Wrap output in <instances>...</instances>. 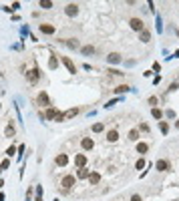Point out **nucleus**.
<instances>
[{
	"instance_id": "f257e3e1",
	"label": "nucleus",
	"mask_w": 179,
	"mask_h": 201,
	"mask_svg": "<svg viewBox=\"0 0 179 201\" xmlns=\"http://www.w3.org/2000/svg\"><path fill=\"white\" fill-rule=\"evenodd\" d=\"M129 26H131L135 32H143V26H145V24H143V20L141 18H131L129 20Z\"/></svg>"
},
{
	"instance_id": "f03ea898",
	"label": "nucleus",
	"mask_w": 179,
	"mask_h": 201,
	"mask_svg": "<svg viewBox=\"0 0 179 201\" xmlns=\"http://www.w3.org/2000/svg\"><path fill=\"white\" fill-rule=\"evenodd\" d=\"M74 175H65V177H62V181H60V185H62V189H66V191H68V189L73 187L74 185Z\"/></svg>"
},
{
	"instance_id": "7ed1b4c3",
	"label": "nucleus",
	"mask_w": 179,
	"mask_h": 201,
	"mask_svg": "<svg viewBox=\"0 0 179 201\" xmlns=\"http://www.w3.org/2000/svg\"><path fill=\"white\" fill-rule=\"evenodd\" d=\"M80 147L85 149V151H91V149L95 147V141L91 139V137H83V141H80Z\"/></svg>"
},
{
	"instance_id": "20e7f679",
	"label": "nucleus",
	"mask_w": 179,
	"mask_h": 201,
	"mask_svg": "<svg viewBox=\"0 0 179 201\" xmlns=\"http://www.w3.org/2000/svg\"><path fill=\"white\" fill-rule=\"evenodd\" d=\"M65 12H66V16H77L79 14V4H66Z\"/></svg>"
},
{
	"instance_id": "39448f33",
	"label": "nucleus",
	"mask_w": 179,
	"mask_h": 201,
	"mask_svg": "<svg viewBox=\"0 0 179 201\" xmlns=\"http://www.w3.org/2000/svg\"><path fill=\"white\" fill-rule=\"evenodd\" d=\"M62 62H65V67L68 68V73H73V74L77 73V67H74V62L68 58V56H62Z\"/></svg>"
},
{
	"instance_id": "423d86ee",
	"label": "nucleus",
	"mask_w": 179,
	"mask_h": 201,
	"mask_svg": "<svg viewBox=\"0 0 179 201\" xmlns=\"http://www.w3.org/2000/svg\"><path fill=\"white\" fill-rule=\"evenodd\" d=\"M121 60H123V58H121L119 52H111L109 56H107V62H111V64H119Z\"/></svg>"
},
{
	"instance_id": "0eeeda50",
	"label": "nucleus",
	"mask_w": 179,
	"mask_h": 201,
	"mask_svg": "<svg viewBox=\"0 0 179 201\" xmlns=\"http://www.w3.org/2000/svg\"><path fill=\"white\" fill-rule=\"evenodd\" d=\"M74 165H77L79 169H83V167L86 165V157H85L83 153H80V155H77V157H74Z\"/></svg>"
},
{
	"instance_id": "6e6552de",
	"label": "nucleus",
	"mask_w": 179,
	"mask_h": 201,
	"mask_svg": "<svg viewBox=\"0 0 179 201\" xmlns=\"http://www.w3.org/2000/svg\"><path fill=\"white\" fill-rule=\"evenodd\" d=\"M54 163H56L59 167H65L66 163H68V157H66L65 153H60V155H56V159H54Z\"/></svg>"
},
{
	"instance_id": "1a4fd4ad",
	"label": "nucleus",
	"mask_w": 179,
	"mask_h": 201,
	"mask_svg": "<svg viewBox=\"0 0 179 201\" xmlns=\"http://www.w3.org/2000/svg\"><path fill=\"white\" fill-rule=\"evenodd\" d=\"M40 32H42V34H54V26L44 22V24H40Z\"/></svg>"
},
{
	"instance_id": "9d476101",
	"label": "nucleus",
	"mask_w": 179,
	"mask_h": 201,
	"mask_svg": "<svg viewBox=\"0 0 179 201\" xmlns=\"http://www.w3.org/2000/svg\"><path fill=\"white\" fill-rule=\"evenodd\" d=\"M77 115H79V109H77V107L68 109L66 113H62V121H65V119H73V117H77Z\"/></svg>"
},
{
	"instance_id": "9b49d317",
	"label": "nucleus",
	"mask_w": 179,
	"mask_h": 201,
	"mask_svg": "<svg viewBox=\"0 0 179 201\" xmlns=\"http://www.w3.org/2000/svg\"><path fill=\"white\" fill-rule=\"evenodd\" d=\"M107 141H109V143H115V141H119V133H117L115 129H111V131L107 133Z\"/></svg>"
},
{
	"instance_id": "f8f14e48",
	"label": "nucleus",
	"mask_w": 179,
	"mask_h": 201,
	"mask_svg": "<svg viewBox=\"0 0 179 201\" xmlns=\"http://www.w3.org/2000/svg\"><path fill=\"white\" fill-rule=\"evenodd\" d=\"M155 167H157V171H161V173H163V171H167V169H169V163H167L165 159H161V161H157V165H155Z\"/></svg>"
},
{
	"instance_id": "ddd939ff",
	"label": "nucleus",
	"mask_w": 179,
	"mask_h": 201,
	"mask_svg": "<svg viewBox=\"0 0 179 201\" xmlns=\"http://www.w3.org/2000/svg\"><path fill=\"white\" fill-rule=\"evenodd\" d=\"M26 76H28L30 82H36V80H38V68H32L30 73H26Z\"/></svg>"
},
{
	"instance_id": "4468645a",
	"label": "nucleus",
	"mask_w": 179,
	"mask_h": 201,
	"mask_svg": "<svg viewBox=\"0 0 179 201\" xmlns=\"http://www.w3.org/2000/svg\"><path fill=\"white\" fill-rule=\"evenodd\" d=\"M86 179H89V183H91V185H97V183L101 181V175H99V173H91Z\"/></svg>"
},
{
	"instance_id": "2eb2a0df",
	"label": "nucleus",
	"mask_w": 179,
	"mask_h": 201,
	"mask_svg": "<svg viewBox=\"0 0 179 201\" xmlns=\"http://www.w3.org/2000/svg\"><path fill=\"white\" fill-rule=\"evenodd\" d=\"M56 115H59V111H56L54 107H50V109L47 111V115H44V119H53V121H54V117H56Z\"/></svg>"
},
{
	"instance_id": "dca6fc26",
	"label": "nucleus",
	"mask_w": 179,
	"mask_h": 201,
	"mask_svg": "<svg viewBox=\"0 0 179 201\" xmlns=\"http://www.w3.org/2000/svg\"><path fill=\"white\" fill-rule=\"evenodd\" d=\"M139 40L141 42H149V40H151V32H149V30H143L141 36H139Z\"/></svg>"
},
{
	"instance_id": "f3484780",
	"label": "nucleus",
	"mask_w": 179,
	"mask_h": 201,
	"mask_svg": "<svg viewBox=\"0 0 179 201\" xmlns=\"http://www.w3.org/2000/svg\"><path fill=\"white\" fill-rule=\"evenodd\" d=\"M38 103L40 105H48L50 100H48V94L47 93H38Z\"/></svg>"
},
{
	"instance_id": "a211bd4d",
	"label": "nucleus",
	"mask_w": 179,
	"mask_h": 201,
	"mask_svg": "<svg viewBox=\"0 0 179 201\" xmlns=\"http://www.w3.org/2000/svg\"><path fill=\"white\" fill-rule=\"evenodd\" d=\"M65 44H66L68 48H79V40H77V38H68Z\"/></svg>"
},
{
	"instance_id": "6ab92c4d",
	"label": "nucleus",
	"mask_w": 179,
	"mask_h": 201,
	"mask_svg": "<svg viewBox=\"0 0 179 201\" xmlns=\"http://www.w3.org/2000/svg\"><path fill=\"white\" fill-rule=\"evenodd\" d=\"M159 129H161V133H163V135H167V133H169V123H167V121H161Z\"/></svg>"
},
{
	"instance_id": "aec40b11",
	"label": "nucleus",
	"mask_w": 179,
	"mask_h": 201,
	"mask_svg": "<svg viewBox=\"0 0 179 201\" xmlns=\"http://www.w3.org/2000/svg\"><path fill=\"white\" fill-rule=\"evenodd\" d=\"M147 149H149L147 143H137V153H147Z\"/></svg>"
},
{
	"instance_id": "412c9836",
	"label": "nucleus",
	"mask_w": 179,
	"mask_h": 201,
	"mask_svg": "<svg viewBox=\"0 0 179 201\" xmlns=\"http://www.w3.org/2000/svg\"><path fill=\"white\" fill-rule=\"evenodd\" d=\"M80 52L85 54V56H89V54L95 52V46H83V48H80Z\"/></svg>"
},
{
	"instance_id": "4be33fe9",
	"label": "nucleus",
	"mask_w": 179,
	"mask_h": 201,
	"mask_svg": "<svg viewBox=\"0 0 179 201\" xmlns=\"http://www.w3.org/2000/svg\"><path fill=\"white\" fill-rule=\"evenodd\" d=\"M59 67V62H56V56L50 54V60H48V68H56Z\"/></svg>"
},
{
	"instance_id": "5701e85b",
	"label": "nucleus",
	"mask_w": 179,
	"mask_h": 201,
	"mask_svg": "<svg viewBox=\"0 0 179 201\" xmlns=\"http://www.w3.org/2000/svg\"><path fill=\"white\" fill-rule=\"evenodd\" d=\"M151 115H153V117H155V119H161V117H163V111L155 107V109H151Z\"/></svg>"
},
{
	"instance_id": "b1692460",
	"label": "nucleus",
	"mask_w": 179,
	"mask_h": 201,
	"mask_svg": "<svg viewBox=\"0 0 179 201\" xmlns=\"http://www.w3.org/2000/svg\"><path fill=\"white\" fill-rule=\"evenodd\" d=\"M40 8L48 10V8H53V2H50V0H40Z\"/></svg>"
},
{
	"instance_id": "393cba45",
	"label": "nucleus",
	"mask_w": 179,
	"mask_h": 201,
	"mask_svg": "<svg viewBox=\"0 0 179 201\" xmlns=\"http://www.w3.org/2000/svg\"><path fill=\"white\" fill-rule=\"evenodd\" d=\"M129 139H131V141H137V139H139V131H137V129L129 131Z\"/></svg>"
},
{
	"instance_id": "a878e982",
	"label": "nucleus",
	"mask_w": 179,
	"mask_h": 201,
	"mask_svg": "<svg viewBox=\"0 0 179 201\" xmlns=\"http://www.w3.org/2000/svg\"><path fill=\"white\" fill-rule=\"evenodd\" d=\"M4 133H6V137H12V135L16 133V129H14L12 125H8V127H6V131H4Z\"/></svg>"
},
{
	"instance_id": "bb28decb",
	"label": "nucleus",
	"mask_w": 179,
	"mask_h": 201,
	"mask_svg": "<svg viewBox=\"0 0 179 201\" xmlns=\"http://www.w3.org/2000/svg\"><path fill=\"white\" fill-rule=\"evenodd\" d=\"M103 129H105V127H103V123H95V125H93V131H95V133H101Z\"/></svg>"
},
{
	"instance_id": "cd10ccee",
	"label": "nucleus",
	"mask_w": 179,
	"mask_h": 201,
	"mask_svg": "<svg viewBox=\"0 0 179 201\" xmlns=\"http://www.w3.org/2000/svg\"><path fill=\"white\" fill-rule=\"evenodd\" d=\"M115 91H117V93H127V91H129V87H127V85H119Z\"/></svg>"
},
{
	"instance_id": "c85d7f7f",
	"label": "nucleus",
	"mask_w": 179,
	"mask_h": 201,
	"mask_svg": "<svg viewBox=\"0 0 179 201\" xmlns=\"http://www.w3.org/2000/svg\"><path fill=\"white\" fill-rule=\"evenodd\" d=\"M157 103H159V99H157V97H149V105H153V109L157 107Z\"/></svg>"
},
{
	"instance_id": "c756f323",
	"label": "nucleus",
	"mask_w": 179,
	"mask_h": 201,
	"mask_svg": "<svg viewBox=\"0 0 179 201\" xmlns=\"http://www.w3.org/2000/svg\"><path fill=\"white\" fill-rule=\"evenodd\" d=\"M89 175H91V173H89V171H86L85 167H83V169L79 171V177H89Z\"/></svg>"
},
{
	"instance_id": "7c9ffc66",
	"label": "nucleus",
	"mask_w": 179,
	"mask_h": 201,
	"mask_svg": "<svg viewBox=\"0 0 179 201\" xmlns=\"http://www.w3.org/2000/svg\"><path fill=\"white\" fill-rule=\"evenodd\" d=\"M167 117H169V119H175V117H177V115H175V111H173V109H169V111H167Z\"/></svg>"
},
{
	"instance_id": "2f4dec72",
	"label": "nucleus",
	"mask_w": 179,
	"mask_h": 201,
	"mask_svg": "<svg viewBox=\"0 0 179 201\" xmlns=\"http://www.w3.org/2000/svg\"><path fill=\"white\" fill-rule=\"evenodd\" d=\"M135 167H137V169L145 167V161H143V159H139V161H137V163H135Z\"/></svg>"
},
{
	"instance_id": "473e14b6",
	"label": "nucleus",
	"mask_w": 179,
	"mask_h": 201,
	"mask_svg": "<svg viewBox=\"0 0 179 201\" xmlns=\"http://www.w3.org/2000/svg\"><path fill=\"white\" fill-rule=\"evenodd\" d=\"M14 151H16L14 147H8V149H6V155H8V157H12V155H14Z\"/></svg>"
},
{
	"instance_id": "72a5a7b5",
	"label": "nucleus",
	"mask_w": 179,
	"mask_h": 201,
	"mask_svg": "<svg viewBox=\"0 0 179 201\" xmlns=\"http://www.w3.org/2000/svg\"><path fill=\"white\" fill-rule=\"evenodd\" d=\"M8 165H10V161H4V163L0 165V169H8Z\"/></svg>"
},
{
	"instance_id": "f704fd0d",
	"label": "nucleus",
	"mask_w": 179,
	"mask_h": 201,
	"mask_svg": "<svg viewBox=\"0 0 179 201\" xmlns=\"http://www.w3.org/2000/svg\"><path fill=\"white\" fill-rule=\"evenodd\" d=\"M169 88H171V91H177V88H179V82H173V85H171Z\"/></svg>"
},
{
	"instance_id": "c9c22d12",
	"label": "nucleus",
	"mask_w": 179,
	"mask_h": 201,
	"mask_svg": "<svg viewBox=\"0 0 179 201\" xmlns=\"http://www.w3.org/2000/svg\"><path fill=\"white\" fill-rule=\"evenodd\" d=\"M131 201H143V199H141V195H133Z\"/></svg>"
},
{
	"instance_id": "e433bc0d",
	"label": "nucleus",
	"mask_w": 179,
	"mask_h": 201,
	"mask_svg": "<svg viewBox=\"0 0 179 201\" xmlns=\"http://www.w3.org/2000/svg\"><path fill=\"white\" fill-rule=\"evenodd\" d=\"M175 127H177V129H179V121H177V123H175Z\"/></svg>"
},
{
	"instance_id": "4c0bfd02",
	"label": "nucleus",
	"mask_w": 179,
	"mask_h": 201,
	"mask_svg": "<svg viewBox=\"0 0 179 201\" xmlns=\"http://www.w3.org/2000/svg\"><path fill=\"white\" fill-rule=\"evenodd\" d=\"M177 36H179V30H177Z\"/></svg>"
},
{
	"instance_id": "58836bf2",
	"label": "nucleus",
	"mask_w": 179,
	"mask_h": 201,
	"mask_svg": "<svg viewBox=\"0 0 179 201\" xmlns=\"http://www.w3.org/2000/svg\"><path fill=\"white\" fill-rule=\"evenodd\" d=\"M0 171H2V169H0Z\"/></svg>"
}]
</instances>
